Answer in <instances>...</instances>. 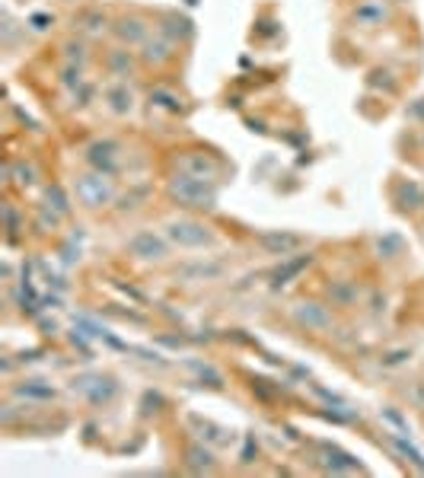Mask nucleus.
<instances>
[{"label": "nucleus", "mask_w": 424, "mask_h": 478, "mask_svg": "<svg viewBox=\"0 0 424 478\" xmlns=\"http://www.w3.org/2000/svg\"><path fill=\"white\" fill-rule=\"evenodd\" d=\"M169 194L173 201H179L182 207H201V211H211L217 204V182H208V179H195L188 173H175L169 179Z\"/></svg>", "instance_id": "obj_1"}, {"label": "nucleus", "mask_w": 424, "mask_h": 478, "mask_svg": "<svg viewBox=\"0 0 424 478\" xmlns=\"http://www.w3.org/2000/svg\"><path fill=\"white\" fill-rule=\"evenodd\" d=\"M77 201L84 204V207H90V211H96V207H105V204L115 201V185H112V179L105 173H84L77 175Z\"/></svg>", "instance_id": "obj_2"}, {"label": "nucleus", "mask_w": 424, "mask_h": 478, "mask_svg": "<svg viewBox=\"0 0 424 478\" xmlns=\"http://www.w3.org/2000/svg\"><path fill=\"white\" fill-rule=\"evenodd\" d=\"M166 239L179 249H204L214 242V230L204 227L201 221H192V217H179V221L166 223Z\"/></svg>", "instance_id": "obj_3"}, {"label": "nucleus", "mask_w": 424, "mask_h": 478, "mask_svg": "<svg viewBox=\"0 0 424 478\" xmlns=\"http://www.w3.org/2000/svg\"><path fill=\"white\" fill-rule=\"evenodd\" d=\"M128 252L140 262H163L169 255V242L153 230H138L128 239Z\"/></svg>", "instance_id": "obj_4"}, {"label": "nucleus", "mask_w": 424, "mask_h": 478, "mask_svg": "<svg viewBox=\"0 0 424 478\" xmlns=\"http://www.w3.org/2000/svg\"><path fill=\"white\" fill-rule=\"evenodd\" d=\"M175 166H179V173H188L195 179H208V182H217V175H221V160L208 157L201 150H185L182 157H175Z\"/></svg>", "instance_id": "obj_5"}, {"label": "nucleus", "mask_w": 424, "mask_h": 478, "mask_svg": "<svg viewBox=\"0 0 424 478\" xmlns=\"http://www.w3.org/2000/svg\"><path fill=\"white\" fill-rule=\"evenodd\" d=\"M119 153H121V147L115 140H96V144H90V150H86V160H90V166L96 173L115 175V169H119Z\"/></svg>", "instance_id": "obj_6"}, {"label": "nucleus", "mask_w": 424, "mask_h": 478, "mask_svg": "<svg viewBox=\"0 0 424 478\" xmlns=\"http://www.w3.org/2000/svg\"><path fill=\"white\" fill-rule=\"evenodd\" d=\"M77 383H80V386H74V389H80L92 405H99V402L105 405L115 392H119V386H115L112 377H84V379H77Z\"/></svg>", "instance_id": "obj_7"}, {"label": "nucleus", "mask_w": 424, "mask_h": 478, "mask_svg": "<svg viewBox=\"0 0 424 478\" xmlns=\"http://www.w3.org/2000/svg\"><path fill=\"white\" fill-rule=\"evenodd\" d=\"M294 319L300 322V325H306V329H313V331L332 329V313L319 303H300L294 310Z\"/></svg>", "instance_id": "obj_8"}, {"label": "nucleus", "mask_w": 424, "mask_h": 478, "mask_svg": "<svg viewBox=\"0 0 424 478\" xmlns=\"http://www.w3.org/2000/svg\"><path fill=\"white\" fill-rule=\"evenodd\" d=\"M140 58H144V64H150V67L166 64V61H173V42H169L166 36L147 38V42H144V51H140Z\"/></svg>", "instance_id": "obj_9"}, {"label": "nucleus", "mask_w": 424, "mask_h": 478, "mask_svg": "<svg viewBox=\"0 0 424 478\" xmlns=\"http://www.w3.org/2000/svg\"><path fill=\"white\" fill-rule=\"evenodd\" d=\"M115 36L121 42H128V45H144L147 42V26H144L140 16H121L115 23Z\"/></svg>", "instance_id": "obj_10"}, {"label": "nucleus", "mask_w": 424, "mask_h": 478, "mask_svg": "<svg viewBox=\"0 0 424 478\" xmlns=\"http://www.w3.org/2000/svg\"><path fill=\"white\" fill-rule=\"evenodd\" d=\"M105 102H109V112L112 115H128L134 109V96L125 83H112L109 90H105Z\"/></svg>", "instance_id": "obj_11"}, {"label": "nucleus", "mask_w": 424, "mask_h": 478, "mask_svg": "<svg viewBox=\"0 0 424 478\" xmlns=\"http://www.w3.org/2000/svg\"><path fill=\"white\" fill-rule=\"evenodd\" d=\"M258 242L268 249V252H275V255H287L290 249H297L300 246V236L297 233H262L258 236Z\"/></svg>", "instance_id": "obj_12"}, {"label": "nucleus", "mask_w": 424, "mask_h": 478, "mask_svg": "<svg viewBox=\"0 0 424 478\" xmlns=\"http://www.w3.org/2000/svg\"><path fill=\"white\" fill-rule=\"evenodd\" d=\"M179 275L188 277V281H211V277L223 275V265H217V262H195V265L179 268Z\"/></svg>", "instance_id": "obj_13"}, {"label": "nucleus", "mask_w": 424, "mask_h": 478, "mask_svg": "<svg viewBox=\"0 0 424 478\" xmlns=\"http://www.w3.org/2000/svg\"><path fill=\"white\" fill-rule=\"evenodd\" d=\"M354 19H358V23H364V26H370V29L383 26V19H386V7H383V3H377V0H370V3L358 7Z\"/></svg>", "instance_id": "obj_14"}, {"label": "nucleus", "mask_w": 424, "mask_h": 478, "mask_svg": "<svg viewBox=\"0 0 424 478\" xmlns=\"http://www.w3.org/2000/svg\"><path fill=\"white\" fill-rule=\"evenodd\" d=\"M185 456H188V469L192 472H214V456L198 443H192Z\"/></svg>", "instance_id": "obj_15"}, {"label": "nucleus", "mask_w": 424, "mask_h": 478, "mask_svg": "<svg viewBox=\"0 0 424 478\" xmlns=\"http://www.w3.org/2000/svg\"><path fill=\"white\" fill-rule=\"evenodd\" d=\"M160 36H166L169 42H173V38L192 36V23H188L185 16H166L163 19V32H160Z\"/></svg>", "instance_id": "obj_16"}, {"label": "nucleus", "mask_w": 424, "mask_h": 478, "mask_svg": "<svg viewBox=\"0 0 424 478\" xmlns=\"http://www.w3.org/2000/svg\"><path fill=\"white\" fill-rule=\"evenodd\" d=\"M131 64H134V61H131V55L125 51V48H115V51L109 55V67H112V74L115 77H128Z\"/></svg>", "instance_id": "obj_17"}, {"label": "nucleus", "mask_w": 424, "mask_h": 478, "mask_svg": "<svg viewBox=\"0 0 424 478\" xmlns=\"http://www.w3.org/2000/svg\"><path fill=\"white\" fill-rule=\"evenodd\" d=\"M48 201H51V207H55L58 217H64V214L71 211V204H67V194H64V188H61V185H51V188H48Z\"/></svg>", "instance_id": "obj_18"}, {"label": "nucleus", "mask_w": 424, "mask_h": 478, "mask_svg": "<svg viewBox=\"0 0 424 478\" xmlns=\"http://www.w3.org/2000/svg\"><path fill=\"white\" fill-rule=\"evenodd\" d=\"M332 300H335L338 306H351L354 300H358V290H354L351 284H335V287H332Z\"/></svg>", "instance_id": "obj_19"}, {"label": "nucleus", "mask_w": 424, "mask_h": 478, "mask_svg": "<svg viewBox=\"0 0 424 478\" xmlns=\"http://www.w3.org/2000/svg\"><path fill=\"white\" fill-rule=\"evenodd\" d=\"M150 102H157V105H163V109H169V112H179V96H173V92H166V90H153L150 92Z\"/></svg>", "instance_id": "obj_20"}, {"label": "nucleus", "mask_w": 424, "mask_h": 478, "mask_svg": "<svg viewBox=\"0 0 424 478\" xmlns=\"http://www.w3.org/2000/svg\"><path fill=\"white\" fill-rule=\"evenodd\" d=\"M377 249H379V255L396 258L399 249H402V239H399V236H386V239H379V242H377Z\"/></svg>", "instance_id": "obj_21"}, {"label": "nucleus", "mask_w": 424, "mask_h": 478, "mask_svg": "<svg viewBox=\"0 0 424 478\" xmlns=\"http://www.w3.org/2000/svg\"><path fill=\"white\" fill-rule=\"evenodd\" d=\"M64 51H67V61H71V64H84L86 61V48L80 45V42H67Z\"/></svg>", "instance_id": "obj_22"}, {"label": "nucleus", "mask_w": 424, "mask_h": 478, "mask_svg": "<svg viewBox=\"0 0 424 478\" xmlns=\"http://www.w3.org/2000/svg\"><path fill=\"white\" fill-rule=\"evenodd\" d=\"M16 175H19V179H16L19 185H32V182H36V179H32V175H36V169H32V166H23V163H19V166H16Z\"/></svg>", "instance_id": "obj_23"}, {"label": "nucleus", "mask_w": 424, "mask_h": 478, "mask_svg": "<svg viewBox=\"0 0 424 478\" xmlns=\"http://www.w3.org/2000/svg\"><path fill=\"white\" fill-rule=\"evenodd\" d=\"M408 399H412L418 408H424V383H415V386L408 389Z\"/></svg>", "instance_id": "obj_24"}]
</instances>
